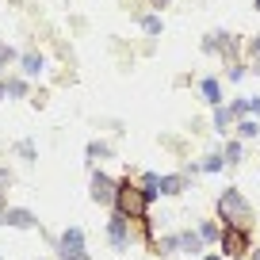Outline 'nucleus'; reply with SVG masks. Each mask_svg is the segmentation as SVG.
<instances>
[{
    "mask_svg": "<svg viewBox=\"0 0 260 260\" xmlns=\"http://www.w3.org/2000/svg\"><path fill=\"white\" fill-rule=\"evenodd\" d=\"M149 207H153V203L142 195L138 180L122 176V180H119V191H115V207H111V211L122 214V218H130L134 226H146V222H149Z\"/></svg>",
    "mask_w": 260,
    "mask_h": 260,
    "instance_id": "nucleus-1",
    "label": "nucleus"
},
{
    "mask_svg": "<svg viewBox=\"0 0 260 260\" xmlns=\"http://www.w3.org/2000/svg\"><path fill=\"white\" fill-rule=\"evenodd\" d=\"M218 214H222V222H234V226H249V218H252V203L245 199L237 187H222L218 191Z\"/></svg>",
    "mask_w": 260,
    "mask_h": 260,
    "instance_id": "nucleus-2",
    "label": "nucleus"
},
{
    "mask_svg": "<svg viewBox=\"0 0 260 260\" xmlns=\"http://www.w3.org/2000/svg\"><path fill=\"white\" fill-rule=\"evenodd\" d=\"M222 256H245L252 252V237H249V226H234V222H222Z\"/></svg>",
    "mask_w": 260,
    "mask_h": 260,
    "instance_id": "nucleus-3",
    "label": "nucleus"
},
{
    "mask_svg": "<svg viewBox=\"0 0 260 260\" xmlns=\"http://www.w3.org/2000/svg\"><path fill=\"white\" fill-rule=\"evenodd\" d=\"M107 241H111V249L126 252L130 245L138 241V226H134L130 218H122V214L111 211V218H107Z\"/></svg>",
    "mask_w": 260,
    "mask_h": 260,
    "instance_id": "nucleus-4",
    "label": "nucleus"
},
{
    "mask_svg": "<svg viewBox=\"0 0 260 260\" xmlns=\"http://www.w3.org/2000/svg\"><path fill=\"white\" fill-rule=\"evenodd\" d=\"M115 191H119V180L107 176L104 169H92V180H88V199L100 207H115Z\"/></svg>",
    "mask_w": 260,
    "mask_h": 260,
    "instance_id": "nucleus-5",
    "label": "nucleus"
},
{
    "mask_svg": "<svg viewBox=\"0 0 260 260\" xmlns=\"http://www.w3.org/2000/svg\"><path fill=\"white\" fill-rule=\"evenodd\" d=\"M57 260H92V252L84 249V230L81 226H69L57 237Z\"/></svg>",
    "mask_w": 260,
    "mask_h": 260,
    "instance_id": "nucleus-6",
    "label": "nucleus"
},
{
    "mask_svg": "<svg viewBox=\"0 0 260 260\" xmlns=\"http://www.w3.org/2000/svg\"><path fill=\"white\" fill-rule=\"evenodd\" d=\"M0 226H12V230H35V226H39V218H35L27 207H8V203H0Z\"/></svg>",
    "mask_w": 260,
    "mask_h": 260,
    "instance_id": "nucleus-7",
    "label": "nucleus"
},
{
    "mask_svg": "<svg viewBox=\"0 0 260 260\" xmlns=\"http://www.w3.org/2000/svg\"><path fill=\"white\" fill-rule=\"evenodd\" d=\"M180 252L184 256H203V237H199V230H180Z\"/></svg>",
    "mask_w": 260,
    "mask_h": 260,
    "instance_id": "nucleus-8",
    "label": "nucleus"
},
{
    "mask_svg": "<svg viewBox=\"0 0 260 260\" xmlns=\"http://www.w3.org/2000/svg\"><path fill=\"white\" fill-rule=\"evenodd\" d=\"M187 191V172H165L161 176V195H184Z\"/></svg>",
    "mask_w": 260,
    "mask_h": 260,
    "instance_id": "nucleus-9",
    "label": "nucleus"
},
{
    "mask_svg": "<svg viewBox=\"0 0 260 260\" xmlns=\"http://www.w3.org/2000/svg\"><path fill=\"white\" fill-rule=\"evenodd\" d=\"M138 187H142V195H146L149 203H157V199H161V172H142Z\"/></svg>",
    "mask_w": 260,
    "mask_h": 260,
    "instance_id": "nucleus-10",
    "label": "nucleus"
},
{
    "mask_svg": "<svg viewBox=\"0 0 260 260\" xmlns=\"http://www.w3.org/2000/svg\"><path fill=\"white\" fill-rule=\"evenodd\" d=\"M42 65H46V57L35 54V50H27V54L19 57V69H23V77H39V73H42Z\"/></svg>",
    "mask_w": 260,
    "mask_h": 260,
    "instance_id": "nucleus-11",
    "label": "nucleus"
},
{
    "mask_svg": "<svg viewBox=\"0 0 260 260\" xmlns=\"http://www.w3.org/2000/svg\"><path fill=\"white\" fill-rule=\"evenodd\" d=\"M199 92H203V100H207L211 107L222 104V84L214 81V77H203V81H199Z\"/></svg>",
    "mask_w": 260,
    "mask_h": 260,
    "instance_id": "nucleus-12",
    "label": "nucleus"
},
{
    "mask_svg": "<svg viewBox=\"0 0 260 260\" xmlns=\"http://www.w3.org/2000/svg\"><path fill=\"white\" fill-rule=\"evenodd\" d=\"M222 157H226V165H241L245 161V142L241 138H230L226 146H222Z\"/></svg>",
    "mask_w": 260,
    "mask_h": 260,
    "instance_id": "nucleus-13",
    "label": "nucleus"
},
{
    "mask_svg": "<svg viewBox=\"0 0 260 260\" xmlns=\"http://www.w3.org/2000/svg\"><path fill=\"white\" fill-rule=\"evenodd\" d=\"M222 169H226V157L222 153H207L199 165H191V172H222Z\"/></svg>",
    "mask_w": 260,
    "mask_h": 260,
    "instance_id": "nucleus-14",
    "label": "nucleus"
},
{
    "mask_svg": "<svg viewBox=\"0 0 260 260\" xmlns=\"http://www.w3.org/2000/svg\"><path fill=\"white\" fill-rule=\"evenodd\" d=\"M84 153H88V161L96 165V161H107L115 149H111V142H100V138H96V142H88V149H84Z\"/></svg>",
    "mask_w": 260,
    "mask_h": 260,
    "instance_id": "nucleus-15",
    "label": "nucleus"
},
{
    "mask_svg": "<svg viewBox=\"0 0 260 260\" xmlns=\"http://www.w3.org/2000/svg\"><path fill=\"white\" fill-rule=\"evenodd\" d=\"M195 230H199L203 245H218V237H222V226H218V222H211V218H207V222H199Z\"/></svg>",
    "mask_w": 260,
    "mask_h": 260,
    "instance_id": "nucleus-16",
    "label": "nucleus"
},
{
    "mask_svg": "<svg viewBox=\"0 0 260 260\" xmlns=\"http://www.w3.org/2000/svg\"><path fill=\"white\" fill-rule=\"evenodd\" d=\"M153 249H157V256H172V252H180V237L176 234H165V237H157V241H153Z\"/></svg>",
    "mask_w": 260,
    "mask_h": 260,
    "instance_id": "nucleus-17",
    "label": "nucleus"
},
{
    "mask_svg": "<svg viewBox=\"0 0 260 260\" xmlns=\"http://www.w3.org/2000/svg\"><path fill=\"white\" fill-rule=\"evenodd\" d=\"M230 126H234V111H230V107H214V130H218V134H230Z\"/></svg>",
    "mask_w": 260,
    "mask_h": 260,
    "instance_id": "nucleus-18",
    "label": "nucleus"
},
{
    "mask_svg": "<svg viewBox=\"0 0 260 260\" xmlns=\"http://www.w3.org/2000/svg\"><path fill=\"white\" fill-rule=\"evenodd\" d=\"M234 130H237V138H241V142H249V138H256V134H260V122L256 119H237Z\"/></svg>",
    "mask_w": 260,
    "mask_h": 260,
    "instance_id": "nucleus-19",
    "label": "nucleus"
},
{
    "mask_svg": "<svg viewBox=\"0 0 260 260\" xmlns=\"http://www.w3.org/2000/svg\"><path fill=\"white\" fill-rule=\"evenodd\" d=\"M27 77H8V96H27Z\"/></svg>",
    "mask_w": 260,
    "mask_h": 260,
    "instance_id": "nucleus-20",
    "label": "nucleus"
},
{
    "mask_svg": "<svg viewBox=\"0 0 260 260\" xmlns=\"http://www.w3.org/2000/svg\"><path fill=\"white\" fill-rule=\"evenodd\" d=\"M16 153L23 157V161H35V157H39V149H35V142L23 138V142H16Z\"/></svg>",
    "mask_w": 260,
    "mask_h": 260,
    "instance_id": "nucleus-21",
    "label": "nucleus"
},
{
    "mask_svg": "<svg viewBox=\"0 0 260 260\" xmlns=\"http://www.w3.org/2000/svg\"><path fill=\"white\" fill-rule=\"evenodd\" d=\"M8 61H16V50L0 42V77H4V69H8Z\"/></svg>",
    "mask_w": 260,
    "mask_h": 260,
    "instance_id": "nucleus-22",
    "label": "nucleus"
},
{
    "mask_svg": "<svg viewBox=\"0 0 260 260\" xmlns=\"http://www.w3.org/2000/svg\"><path fill=\"white\" fill-rule=\"evenodd\" d=\"M142 27H146V35H157L161 31V19L157 16H142Z\"/></svg>",
    "mask_w": 260,
    "mask_h": 260,
    "instance_id": "nucleus-23",
    "label": "nucleus"
},
{
    "mask_svg": "<svg viewBox=\"0 0 260 260\" xmlns=\"http://www.w3.org/2000/svg\"><path fill=\"white\" fill-rule=\"evenodd\" d=\"M8 187H12V172H8V169H0V195L8 191Z\"/></svg>",
    "mask_w": 260,
    "mask_h": 260,
    "instance_id": "nucleus-24",
    "label": "nucleus"
},
{
    "mask_svg": "<svg viewBox=\"0 0 260 260\" xmlns=\"http://www.w3.org/2000/svg\"><path fill=\"white\" fill-rule=\"evenodd\" d=\"M8 96V81H4V77H0V100Z\"/></svg>",
    "mask_w": 260,
    "mask_h": 260,
    "instance_id": "nucleus-25",
    "label": "nucleus"
},
{
    "mask_svg": "<svg viewBox=\"0 0 260 260\" xmlns=\"http://www.w3.org/2000/svg\"><path fill=\"white\" fill-rule=\"evenodd\" d=\"M252 54L260 57V35H256V39H252Z\"/></svg>",
    "mask_w": 260,
    "mask_h": 260,
    "instance_id": "nucleus-26",
    "label": "nucleus"
},
{
    "mask_svg": "<svg viewBox=\"0 0 260 260\" xmlns=\"http://www.w3.org/2000/svg\"><path fill=\"white\" fill-rule=\"evenodd\" d=\"M203 260H222V252H207V256Z\"/></svg>",
    "mask_w": 260,
    "mask_h": 260,
    "instance_id": "nucleus-27",
    "label": "nucleus"
},
{
    "mask_svg": "<svg viewBox=\"0 0 260 260\" xmlns=\"http://www.w3.org/2000/svg\"><path fill=\"white\" fill-rule=\"evenodd\" d=\"M252 260H260V249H256V252H252Z\"/></svg>",
    "mask_w": 260,
    "mask_h": 260,
    "instance_id": "nucleus-28",
    "label": "nucleus"
},
{
    "mask_svg": "<svg viewBox=\"0 0 260 260\" xmlns=\"http://www.w3.org/2000/svg\"><path fill=\"white\" fill-rule=\"evenodd\" d=\"M153 4H169V0H153Z\"/></svg>",
    "mask_w": 260,
    "mask_h": 260,
    "instance_id": "nucleus-29",
    "label": "nucleus"
},
{
    "mask_svg": "<svg viewBox=\"0 0 260 260\" xmlns=\"http://www.w3.org/2000/svg\"><path fill=\"white\" fill-rule=\"evenodd\" d=\"M0 260H4V256H0Z\"/></svg>",
    "mask_w": 260,
    "mask_h": 260,
    "instance_id": "nucleus-30",
    "label": "nucleus"
}]
</instances>
